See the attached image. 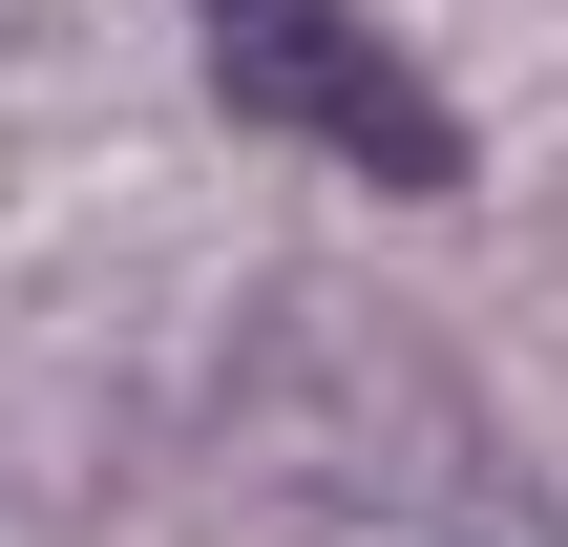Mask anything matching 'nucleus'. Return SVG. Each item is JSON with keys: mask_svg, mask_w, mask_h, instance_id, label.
<instances>
[{"mask_svg": "<svg viewBox=\"0 0 568 547\" xmlns=\"http://www.w3.org/2000/svg\"><path fill=\"white\" fill-rule=\"evenodd\" d=\"M190 42H211V105H253L274 148H316V169H358V190H464L443 84H422L358 0H190Z\"/></svg>", "mask_w": 568, "mask_h": 547, "instance_id": "obj_1", "label": "nucleus"}]
</instances>
